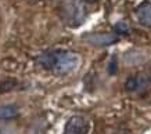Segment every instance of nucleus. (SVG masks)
<instances>
[{"label": "nucleus", "mask_w": 151, "mask_h": 134, "mask_svg": "<svg viewBox=\"0 0 151 134\" xmlns=\"http://www.w3.org/2000/svg\"><path fill=\"white\" fill-rule=\"evenodd\" d=\"M0 134H17V130L11 126H0Z\"/></svg>", "instance_id": "obj_9"}, {"label": "nucleus", "mask_w": 151, "mask_h": 134, "mask_svg": "<svg viewBox=\"0 0 151 134\" xmlns=\"http://www.w3.org/2000/svg\"><path fill=\"white\" fill-rule=\"evenodd\" d=\"M83 40L93 46H111L118 42V36L112 33H89L83 36Z\"/></svg>", "instance_id": "obj_3"}, {"label": "nucleus", "mask_w": 151, "mask_h": 134, "mask_svg": "<svg viewBox=\"0 0 151 134\" xmlns=\"http://www.w3.org/2000/svg\"><path fill=\"white\" fill-rule=\"evenodd\" d=\"M87 1H94V0H87Z\"/></svg>", "instance_id": "obj_12"}, {"label": "nucleus", "mask_w": 151, "mask_h": 134, "mask_svg": "<svg viewBox=\"0 0 151 134\" xmlns=\"http://www.w3.org/2000/svg\"><path fill=\"white\" fill-rule=\"evenodd\" d=\"M28 1H32V3H33V1H37V0H28Z\"/></svg>", "instance_id": "obj_11"}, {"label": "nucleus", "mask_w": 151, "mask_h": 134, "mask_svg": "<svg viewBox=\"0 0 151 134\" xmlns=\"http://www.w3.org/2000/svg\"><path fill=\"white\" fill-rule=\"evenodd\" d=\"M19 115V109L15 105H3L0 106V119L9 120L14 119Z\"/></svg>", "instance_id": "obj_7"}, {"label": "nucleus", "mask_w": 151, "mask_h": 134, "mask_svg": "<svg viewBox=\"0 0 151 134\" xmlns=\"http://www.w3.org/2000/svg\"><path fill=\"white\" fill-rule=\"evenodd\" d=\"M150 79H151V76H150Z\"/></svg>", "instance_id": "obj_13"}, {"label": "nucleus", "mask_w": 151, "mask_h": 134, "mask_svg": "<svg viewBox=\"0 0 151 134\" xmlns=\"http://www.w3.org/2000/svg\"><path fill=\"white\" fill-rule=\"evenodd\" d=\"M114 29H115V32L119 33V35H125V33L129 32V25L125 21H119L114 26Z\"/></svg>", "instance_id": "obj_8"}, {"label": "nucleus", "mask_w": 151, "mask_h": 134, "mask_svg": "<svg viewBox=\"0 0 151 134\" xmlns=\"http://www.w3.org/2000/svg\"><path fill=\"white\" fill-rule=\"evenodd\" d=\"M136 17L142 25L151 26V3L146 1V3H142L139 6L136 10Z\"/></svg>", "instance_id": "obj_5"}, {"label": "nucleus", "mask_w": 151, "mask_h": 134, "mask_svg": "<svg viewBox=\"0 0 151 134\" xmlns=\"http://www.w3.org/2000/svg\"><path fill=\"white\" fill-rule=\"evenodd\" d=\"M65 15H67V21L68 24L75 22V25H78L83 21L85 15H83V9L76 3H68L65 7Z\"/></svg>", "instance_id": "obj_4"}, {"label": "nucleus", "mask_w": 151, "mask_h": 134, "mask_svg": "<svg viewBox=\"0 0 151 134\" xmlns=\"http://www.w3.org/2000/svg\"><path fill=\"white\" fill-rule=\"evenodd\" d=\"M147 87V80L143 76H132L126 82V88L129 91H140Z\"/></svg>", "instance_id": "obj_6"}, {"label": "nucleus", "mask_w": 151, "mask_h": 134, "mask_svg": "<svg viewBox=\"0 0 151 134\" xmlns=\"http://www.w3.org/2000/svg\"><path fill=\"white\" fill-rule=\"evenodd\" d=\"M37 64L45 69H51L57 75H68L81 64V57L72 51H49L37 58Z\"/></svg>", "instance_id": "obj_1"}, {"label": "nucleus", "mask_w": 151, "mask_h": 134, "mask_svg": "<svg viewBox=\"0 0 151 134\" xmlns=\"http://www.w3.org/2000/svg\"><path fill=\"white\" fill-rule=\"evenodd\" d=\"M115 72H116V58L112 60V62H111V69H110V73H115Z\"/></svg>", "instance_id": "obj_10"}, {"label": "nucleus", "mask_w": 151, "mask_h": 134, "mask_svg": "<svg viewBox=\"0 0 151 134\" xmlns=\"http://www.w3.org/2000/svg\"><path fill=\"white\" fill-rule=\"evenodd\" d=\"M90 125L83 116H72L64 127V134H87Z\"/></svg>", "instance_id": "obj_2"}]
</instances>
